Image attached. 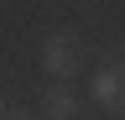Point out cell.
Returning <instances> with one entry per match:
<instances>
[{"mask_svg": "<svg viewBox=\"0 0 125 120\" xmlns=\"http://www.w3.org/2000/svg\"><path fill=\"white\" fill-rule=\"evenodd\" d=\"M83 37H73V32H52V37H42V68L52 73L57 84H68L73 73H83Z\"/></svg>", "mask_w": 125, "mask_h": 120, "instance_id": "obj_1", "label": "cell"}, {"mask_svg": "<svg viewBox=\"0 0 125 120\" xmlns=\"http://www.w3.org/2000/svg\"><path fill=\"white\" fill-rule=\"evenodd\" d=\"M5 120H42V115H31V110H10Z\"/></svg>", "mask_w": 125, "mask_h": 120, "instance_id": "obj_4", "label": "cell"}, {"mask_svg": "<svg viewBox=\"0 0 125 120\" xmlns=\"http://www.w3.org/2000/svg\"><path fill=\"white\" fill-rule=\"evenodd\" d=\"M78 110H83V99H78L68 84H52V89H42V120H73Z\"/></svg>", "mask_w": 125, "mask_h": 120, "instance_id": "obj_3", "label": "cell"}, {"mask_svg": "<svg viewBox=\"0 0 125 120\" xmlns=\"http://www.w3.org/2000/svg\"><path fill=\"white\" fill-rule=\"evenodd\" d=\"M89 94H94V104H99V110L125 115V63H104V68H94Z\"/></svg>", "mask_w": 125, "mask_h": 120, "instance_id": "obj_2", "label": "cell"}, {"mask_svg": "<svg viewBox=\"0 0 125 120\" xmlns=\"http://www.w3.org/2000/svg\"><path fill=\"white\" fill-rule=\"evenodd\" d=\"M5 115H10V104H5V99H0V120H5Z\"/></svg>", "mask_w": 125, "mask_h": 120, "instance_id": "obj_5", "label": "cell"}]
</instances>
